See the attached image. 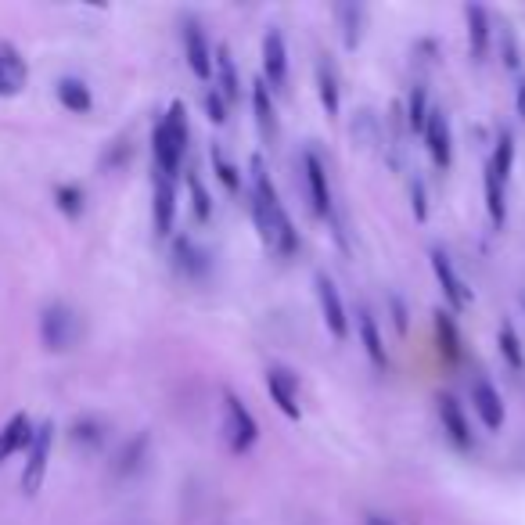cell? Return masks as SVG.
Segmentation results:
<instances>
[{
    "label": "cell",
    "mask_w": 525,
    "mask_h": 525,
    "mask_svg": "<svg viewBox=\"0 0 525 525\" xmlns=\"http://www.w3.org/2000/svg\"><path fill=\"white\" fill-rule=\"evenodd\" d=\"M123 159H130V144H126V141H116V152H108V155H105V166H112V170H116V166H119Z\"/></svg>",
    "instance_id": "74e56055"
},
{
    "label": "cell",
    "mask_w": 525,
    "mask_h": 525,
    "mask_svg": "<svg viewBox=\"0 0 525 525\" xmlns=\"http://www.w3.org/2000/svg\"><path fill=\"white\" fill-rule=\"evenodd\" d=\"M223 432H227V446L231 454H249L259 439V425L252 418V410L234 396L231 389H223Z\"/></svg>",
    "instance_id": "3957f363"
},
{
    "label": "cell",
    "mask_w": 525,
    "mask_h": 525,
    "mask_svg": "<svg viewBox=\"0 0 525 525\" xmlns=\"http://www.w3.org/2000/svg\"><path fill=\"white\" fill-rule=\"evenodd\" d=\"M184 58L198 80L202 83L213 80V47H209V40H205L198 22H187L184 26Z\"/></svg>",
    "instance_id": "4fadbf2b"
},
{
    "label": "cell",
    "mask_w": 525,
    "mask_h": 525,
    "mask_svg": "<svg viewBox=\"0 0 525 525\" xmlns=\"http://www.w3.org/2000/svg\"><path fill=\"white\" fill-rule=\"evenodd\" d=\"M249 202H252V220H256V231L263 238L267 249H274L277 256H292L299 249V234L292 227V216L281 205L274 180L267 173V162L263 155H252L249 159Z\"/></svg>",
    "instance_id": "6da1fadb"
},
{
    "label": "cell",
    "mask_w": 525,
    "mask_h": 525,
    "mask_svg": "<svg viewBox=\"0 0 525 525\" xmlns=\"http://www.w3.org/2000/svg\"><path fill=\"white\" fill-rule=\"evenodd\" d=\"M144 454H148V436H137L134 443L123 450V457H119V475H134L144 464Z\"/></svg>",
    "instance_id": "e575fe53"
},
{
    "label": "cell",
    "mask_w": 525,
    "mask_h": 525,
    "mask_svg": "<svg viewBox=\"0 0 525 525\" xmlns=\"http://www.w3.org/2000/svg\"><path fill=\"white\" fill-rule=\"evenodd\" d=\"M410 198H414V216H418V220H428V205H425V184H421V180H414V187H410Z\"/></svg>",
    "instance_id": "8d00e7d4"
},
{
    "label": "cell",
    "mask_w": 525,
    "mask_h": 525,
    "mask_svg": "<svg viewBox=\"0 0 525 525\" xmlns=\"http://www.w3.org/2000/svg\"><path fill=\"white\" fill-rule=\"evenodd\" d=\"M72 443H80L83 450H98L101 443H105V428H101L98 418H80L76 425H72Z\"/></svg>",
    "instance_id": "4dcf8cb0"
},
{
    "label": "cell",
    "mask_w": 525,
    "mask_h": 525,
    "mask_svg": "<svg viewBox=\"0 0 525 525\" xmlns=\"http://www.w3.org/2000/svg\"><path fill=\"white\" fill-rule=\"evenodd\" d=\"M29 83V65L11 40H0V98H18Z\"/></svg>",
    "instance_id": "30bf717a"
},
{
    "label": "cell",
    "mask_w": 525,
    "mask_h": 525,
    "mask_svg": "<svg viewBox=\"0 0 525 525\" xmlns=\"http://www.w3.org/2000/svg\"><path fill=\"white\" fill-rule=\"evenodd\" d=\"M33 432H36V425H33V418L29 414H11L8 418V425L0 428V464L8 461L11 454H18V450H29V443H33Z\"/></svg>",
    "instance_id": "2e32d148"
},
{
    "label": "cell",
    "mask_w": 525,
    "mask_h": 525,
    "mask_svg": "<svg viewBox=\"0 0 525 525\" xmlns=\"http://www.w3.org/2000/svg\"><path fill=\"white\" fill-rule=\"evenodd\" d=\"M511 166H515V137H511L508 130H500V137H497V152H493L490 170L497 173V177L504 180V184H508Z\"/></svg>",
    "instance_id": "f546056e"
},
{
    "label": "cell",
    "mask_w": 525,
    "mask_h": 525,
    "mask_svg": "<svg viewBox=\"0 0 525 525\" xmlns=\"http://www.w3.org/2000/svg\"><path fill=\"white\" fill-rule=\"evenodd\" d=\"M439 421H443L446 436L454 439V446H461V450L472 446V425H468L461 403H457L454 396H439Z\"/></svg>",
    "instance_id": "ac0fdd59"
},
{
    "label": "cell",
    "mask_w": 525,
    "mask_h": 525,
    "mask_svg": "<svg viewBox=\"0 0 525 525\" xmlns=\"http://www.w3.org/2000/svg\"><path fill=\"white\" fill-rule=\"evenodd\" d=\"M303 177H306V191H310V205L313 213L328 220L331 216V184H328V166L317 152H303Z\"/></svg>",
    "instance_id": "8992f818"
},
{
    "label": "cell",
    "mask_w": 525,
    "mask_h": 525,
    "mask_svg": "<svg viewBox=\"0 0 525 525\" xmlns=\"http://www.w3.org/2000/svg\"><path fill=\"white\" fill-rule=\"evenodd\" d=\"M356 328H360V342H364V353L371 356V364L378 367V371H385V367H389V353H385L382 331H378V324H374L371 310L356 313Z\"/></svg>",
    "instance_id": "44dd1931"
},
{
    "label": "cell",
    "mask_w": 525,
    "mask_h": 525,
    "mask_svg": "<svg viewBox=\"0 0 525 525\" xmlns=\"http://www.w3.org/2000/svg\"><path fill=\"white\" fill-rule=\"evenodd\" d=\"M317 299H321V313H324V324H328L331 339L335 342H346L349 339V317H346V306H342V295L335 288L328 274L317 277Z\"/></svg>",
    "instance_id": "ba28073f"
},
{
    "label": "cell",
    "mask_w": 525,
    "mask_h": 525,
    "mask_svg": "<svg viewBox=\"0 0 525 525\" xmlns=\"http://www.w3.org/2000/svg\"><path fill=\"white\" fill-rule=\"evenodd\" d=\"M173 259H177V270L184 277H205V270H209V256L191 238L173 241Z\"/></svg>",
    "instance_id": "7402d4cb"
},
{
    "label": "cell",
    "mask_w": 525,
    "mask_h": 525,
    "mask_svg": "<svg viewBox=\"0 0 525 525\" xmlns=\"http://www.w3.org/2000/svg\"><path fill=\"white\" fill-rule=\"evenodd\" d=\"M392 313H396V328L407 331V313H403V303H400V299H392Z\"/></svg>",
    "instance_id": "f35d334b"
},
{
    "label": "cell",
    "mask_w": 525,
    "mask_h": 525,
    "mask_svg": "<svg viewBox=\"0 0 525 525\" xmlns=\"http://www.w3.org/2000/svg\"><path fill=\"white\" fill-rule=\"evenodd\" d=\"M472 407L490 432H497V428L504 425V400H500V392L493 389L486 378H475L472 382Z\"/></svg>",
    "instance_id": "9a60e30c"
},
{
    "label": "cell",
    "mask_w": 525,
    "mask_h": 525,
    "mask_svg": "<svg viewBox=\"0 0 525 525\" xmlns=\"http://www.w3.org/2000/svg\"><path fill=\"white\" fill-rule=\"evenodd\" d=\"M464 18H468V47H472V58L475 62H486V54H490V36H493L490 11L479 8V4H468V8H464Z\"/></svg>",
    "instance_id": "e0dca14e"
},
{
    "label": "cell",
    "mask_w": 525,
    "mask_h": 525,
    "mask_svg": "<svg viewBox=\"0 0 525 525\" xmlns=\"http://www.w3.org/2000/svg\"><path fill=\"white\" fill-rule=\"evenodd\" d=\"M40 339L51 353H65L80 339V317L69 303H47L40 313Z\"/></svg>",
    "instance_id": "277c9868"
},
{
    "label": "cell",
    "mask_w": 525,
    "mask_h": 525,
    "mask_svg": "<svg viewBox=\"0 0 525 525\" xmlns=\"http://www.w3.org/2000/svg\"><path fill=\"white\" fill-rule=\"evenodd\" d=\"M209 159H213V173H216V180L227 187V195H241V173H238V166L227 159V152H223L220 144L209 148Z\"/></svg>",
    "instance_id": "4316f807"
},
{
    "label": "cell",
    "mask_w": 525,
    "mask_h": 525,
    "mask_svg": "<svg viewBox=\"0 0 525 525\" xmlns=\"http://www.w3.org/2000/svg\"><path fill=\"white\" fill-rule=\"evenodd\" d=\"M263 83L270 90L288 87V47L281 29H267L263 36Z\"/></svg>",
    "instance_id": "52a82bcc"
},
{
    "label": "cell",
    "mask_w": 525,
    "mask_h": 525,
    "mask_svg": "<svg viewBox=\"0 0 525 525\" xmlns=\"http://www.w3.org/2000/svg\"><path fill=\"white\" fill-rule=\"evenodd\" d=\"M51 446H54V421H40L33 432V443L26 450V468H22V493L36 497L47 479V464H51Z\"/></svg>",
    "instance_id": "5b68a950"
},
{
    "label": "cell",
    "mask_w": 525,
    "mask_h": 525,
    "mask_svg": "<svg viewBox=\"0 0 525 525\" xmlns=\"http://www.w3.org/2000/svg\"><path fill=\"white\" fill-rule=\"evenodd\" d=\"M187 191H191V209H195V220L198 223H209L213 216V202H209V191L202 187L195 170H187Z\"/></svg>",
    "instance_id": "1f68e13d"
},
{
    "label": "cell",
    "mask_w": 525,
    "mask_h": 525,
    "mask_svg": "<svg viewBox=\"0 0 525 525\" xmlns=\"http://www.w3.org/2000/svg\"><path fill=\"white\" fill-rule=\"evenodd\" d=\"M486 213H490L493 227H504L508 220V195H504V180L486 166Z\"/></svg>",
    "instance_id": "cb8c5ba5"
},
{
    "label": "cell",
    "mask_w": 525,
    "mask_h": 525,
    "mask_svg": "<svg viewBox=\"0 0 525 525\" xmlns=\"http://www.w3.org/2000/svg\"><path fill=\"white\" fill-rule=\"evenodd\" d=\"M54 94H58L62 108H69L72 116H87L90 108H94V94H90L87 83L76 80V76H62L58 87H54Z\"/></svg>",
    "instance_id": "ffe728a7"
},
{
    "label": "cell",
    "mask_w": 525,
    "mask_h": 525,
    "mask_svg": "<svg viewBox=\"0 0 525 525\" xmlns=\"http://www.w3.org/2000/svg\"><path fill=\"white\" fill-rule=\"evenodd\" d=\"M187 152V108L180 101H173L170 112L159 119L152 134V155H155V173H166V177H177L180 162Z\"/></svg>",
    "instance_id": "7a4b0ae2"
},
{
    "label": "cell",
    "mask_w": 525,
    "mask_h": 525,
    "mask_svg": "<svg viewBox=\"0 0 525 525\" xmlns=\"http://www.w3.org/2000/svg\"><path fill=\"white\" fill-rule=\"evenodd\" d=\"M267 389L274 396V403L281 407V414L292 421H299V378H295L288 367H270L267 371Z\"/></svg>",
    "instance_id": "5bb4252c"
},
{
    "label": "cell",
    "mask_w": 525,
    "mask_h": 525,
    "mask_svg": "<svg viewBox=\"0 0 525 525\" xmlns=\"http://www.w3.org/2000/svg\"><path fill=\"white\" fill-rule=\"evenodd\" d=\"M497 342H500V353H504V360H508L511 367H522L525 364L522 342H518V335H515V328H511V324H500Z\"/></svg>",
    "instance_id": "836d02e7"
},
{
    "label": "cell",
    "mask_w": 525,
    "mask_h": 525,
    "mask_svg": "<svg viewBox=\"0 0 525 525\" xmlns=\"http://www.w3.org/2000/svg\"><path fill=\"white\" fill-rule=\"evenodd\" d=\"M213 54H216V58H213V69H216V80H220V98H223V101H234V98L241 94V80H238V69H234L231 47L220 44Z\"/></svg>",
    "instance_id": "603a6c76"
},
{
    "label": "cell",
    "mask_w": 525,
    "mask_h": 525,
    "mask_svg": "<svg viewBox=\"0 0 525 525\" xmlns=\"http://www.w3.org/2000/svg\"><path fill=\"white\" fill-rule=\"evenodd\" d=\"M317 94H321V105L328 116H339V80H335V69L328 62H317Z\"/></svg>",
    "instance_id": "484cf974"
},
{
    "label": "cell",
    "mask_w": 525,
    "mask_h": 525,
    "mask_svg": "<svg viewBox=\"0 0 525 525\" xmlns=\"http://www.w3.org/2000/svg\"><path fill=\"white\" fill-rule=\"evenodd\" d=\"M515 105H518V116L525 119V80L518 83V90H515Z\"/></svg>",
    "instance_id": "ab89813d"
},
{
    "label": "cell",
    "mask_w": 525,
    "mask_h": 525,
    "mask_svg": "<svg viewBox=\"0 0 525 525\" xmlns=\"http://www.w3.org/2000/svg\"><path fill=\"white\" fill-rule=\"evenodd\" d=\"M436 339H439V353H443L450 364H457V360H461V335H457L454 328V317L443 310H436Z\"/></svg>",
    "instance_id": "d4e9b609"
},
{
    "label": "cell",
    "mask_w": 525,
    "mask_h": 525,
    "mask_svg": "<svg viewBox=\"0 0 525 525\" xmlns=\"http://www.w3.org/2000/svg\"><path fill=\"white\" fill-rule=\"evenodd\" d=\"M428 90L425 87H414V94H410V101H407V123H410V130L414 134H421L425 130V123H428Z\"/></svg>",
    "instance_id": "d6a6232c"
},
{
    "label": "cell",
    "mask_w": 525,
    "mask_h": 525,
    "mask_svg": "<svg viewBox=\"0 0 525 525\" xmlns=\"http://www.w3.org/2000/svg\"><path fill=\"white\" fill-rule=\"evenodd\" d=\"M252 112H256L259 137L270 144L277 137V108H274V98H270V87L263 80L252 83Z\"/></svg>",
    "instance_id": "d6986e66"
},
{
    "label": "cell",
    "mask_w": 525,
    "mask_h": 525,
    "mask_svg": "<svg viewBox=\"0 0 525 525\" xmlns=\"http://www.w3.org/2000/svg\"><path fill=\"white\" fill-rule=\"evenodd\" d=\"M54 205H58V209H62L69 220H80L83 205H87V195H83L80 184H58V187H54Z\"/></svg>",
    "instance_id": "83f0119b"
},
{
    "label": "cell",
    "mask_w": 525,
    "mask_h": 525,
    "mask_svg": "<svg viewBox=\"0 0 525 525\" xmlns=\"http://www.w3.org/2000/svg\"><path fill=\"white\" fill-rule=\"evenodd\" d=\"M152 220L159 238H170L173 220H177V177L155 173V195H152Z\"/></svg>",
    "instance_id": "9c48e42d"
},
{
    "label": "cell",
    "mask_w": 525,
    "mask_h": 525,
    "mask_svg": "<svg viewBox=\"0 0 525 525\" xmlns=\"http://www.w3.org/2000/svg\"><path fill=\"white\" fill-rule=\"evenodd\" d=\"M335 15H339V22H342V40H346V47L353 51V47L360 44V29H364V8H356V4H339Z\"/></svg>",
    "instance_id": "f1b7e54d"
},
{
    "label": "cell",
    "mask_w": 525,
    "mask_h": 525,
    "mask_svg": "<svg viewBox=\"0 0 525 525\" xmlns=\"http://www.w3.org/2000/svg\"><path fill=\"white\" fill-rule=\"evenodd\" d=\"M432 270H436V281L439 288H443V299L450 303V310H468L472 292L464 288L461 274L454 270V263H450V256H446L443 249H432Z\"/></svg>",
    "instance_id": "7c38bea8"
},
{
    "label": "cell",
    "mask_w": 525,
    "mask_h": 525,
    "mask_svg": "<svg viewBox=\"0 0 525 525\" xmlns=\"http://www.w3.org/2000/svg\"><path fill=\"white\" fill-rule=\"evenodd\" d=\"M205 112H209V119H213L216 126L227 123V101L220 98V90H209V94H205Z\"/></svg>",
    "instance_id": "d590c367"
},
{
    "label": "cell",
    "mask_w": 525,
    "mask_h": 525,
    "mask_svg": "<svg viewBox=\"0 0 525 525\" xmlns=\"http://www.w3.org/2000/svg\"><path fill=\"white\" fill-rule=\"evenodd\" d=\"M421 134H425L432 162H436L439 170H446V166L454 162V137H450V119H446L443 108H432V112H428V123Z\"/></svg>",
    "instance_id": "8fae6325"
},
{
    "label": "cell",
    "mask_w": 525,
    "mask_h": 525,
    "mask_svg": "<svg viewBox=\"0 0 525 525\" xmlns=\"http://www.w3.org/2000/svg\"><path fill=\"white\" fill-rule=\"evenodd\" d=\"M364 525H396V522H392V518H385V515H367Z\"/></svg>",
    "instance_id": "60d3db41"
}]
</instances>
